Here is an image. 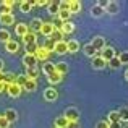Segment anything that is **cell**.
<instances>
[{
  "instance_id": "28",
  "label": "cell",
  "mask_w": 128,
  "mask_h": 128,
  "mask_svg": "<svg viewBox=\"0 0 128 128\" xmlns=\"http://www.w3.org/2000/svg\"><path fill=\"white\" fill-rule=\"evenodd\" d=\"M47 10H49L50 15H58L60 12V6H58V2H49V5H47Z\"/></svg>"
},
{
  "instance_id": "7",
  "label": "cell",
  "mask_w": 128,
  "mask_h": 128,
  "mask_svg": "<svg viewBox=\"0 0 128 128\" xmlns=\"http://www.w3.org/2000/svg\"><path fill=\"white\" fill-rule=\"evenodd\" d=\"M13 5H15L13 0H5V2H2L0 3V15H10Z\"/></svg>"
},
{
  "instance_id": "2",
  "label": "cell",
  "mask_w": 128,
  "mask_h": 128,
  "mask_svg": "<svg viewBox=\"0 0 128 128\" xmlns=\"http://www.w3.org/2000/svg\"><path fill=\"white\" fill-rule=\"evenodd\" d=\"M91 66H92L94 70H104L107 66V62L100 55H96V57H92V58H91Z\"/></svg>"
},
{
  "instance_id": "5",
  "label": "cell",
  "mask_w": 128,
  "mask_h": 128,
  "mask_svg": "<svg viewBox=\"0 0 128 128\" xmlns=\"http://www.w3.org/2000/svg\"><path fill=\"white\" fill-rule=\"evenodd\" d=\"M91 44H92V47L96 49V52H102V50L106 49V39H104L102 36H96Z\"/></svg>"
},
{
  "instance_id": "30",
  "label": "cell",
  "mask_w": 128,
  "mask_h": 128,
  "mask_svg": "<svg viewBox=\"0 0 128 128\" xmlns=\"http://www.w3.org/2000/svg\"><path fill=\"white\" fill-rule=\"evenodd\" d=\"M55 72L60 73V75H65L66 72H68V65H66L65 62H58L55 63Z\"/></svg>"
},
{
  "instance_id": "36",
  "label": "cell",
  "mask_w": 128,
  "mask_h": 128,
  "mask_svg": "<svg viewBox=\"0 0 128 128\" xmlns=\"http://www.w3.org/2000/svg\"><path fill=\"white\" fill-rule=\"evenodd\" d=\"M63 34L60 32V29H54V32H52V36H50V39H52L54 42H60V41H63Z\"/></svg>"
},
{
  "instance_id": "51",
  "label": "cell",
  "mask_w": 128,
  "mask_h": 128,
  "mask_svg": "<svg viewBox=\"0 0 128 128\" xmlns=\"http://www.w3.org/2000/svg\"><path fill=\"white\" fill-rule=\"evenodd\" d=\"M125 80L128 81V68H126V72H125Z\"/></svg>"
},
{
  "instance_id": "24",
  "label": "cell",
  "mask_w": 128,
  "mask_h": 128,
  "mask_svg": "<svg viewBox=\"0 0 128 128\" xmlns=\"http://www.w3.org/2000/svg\"><path fill=\"white\" fill-rule=\"evenodd\" d=\"M104 13H106V10H104L102 6H99L97 3H96V5L92 6V8H91V15H92L94 18H100V16L104 15Z\"/></svg>"
},
{
  "instance_id": "27",
  "label": "cell",
  "mask_w": 128,
  "mask_h": 128,
  "mask_svg": "<svg viewBox=\"0 0 128 128\" xmlns=\"http://www.w3.org/2000/svg\"><path fill=\"white\" fill-rule=\"evenodd\" d=\"M42 72L46 73L47 76H49V75H52V73H55V63H50V62L44 63V66H42Z\"/></svg>"
},
{
  "instance_id": "22",
  "label": "cell",
  "mask_w": 128,
  "mask_h": 128,
  "mask_svg": "<svg viewBox=\"0 0 128 128\" xmlns=\"http://www.w3.org/2000/svg\"><path fill=\"white\" fill-rule=\"evenodd\" d=\"M47 80H49L50 84H58V83L63 80V75H60V73H57V72H55V73H52V75L47 76Z\"/></svg>"
},
{
  "instance_id": "10",
  "label": "cell",
  "mask_w": 128,
  "mask_h": 128,
  "mask_svg": "<svg viewBox=\"0 0 128 128\" xmlns=\"http://www.w3.org/2000/svg\"><path fill=\"white\" fill-rule=\"evenodd\" d=\"M100 57H102L106 62H110L114 57H117V52H115L114 47H106V49L102 50V55H100Z\"/></svg>"
},
{
  "instance_id": "42",
  "label": "cell",
  "mask_w": 128,
  "mask_h": 128,
  "mask_svg": "<svg viewBox=\"0 0 128 128\" xmlns=\"http://www.w3.org/2000/svg\"><path fill=\"white\" fill-rule=\"evenodd\" d=\"M26 80H28V78H26V76L24 75H20L18 76V78H16V84H20V86H24V83H26Z\"/></svg>"
},
{
  "instance_id": "38",
  "label": "cell",
  "mask_w": 128,
  "mask_h": 128,
  "mask_svg": "<svg viewBox=\"0 0 128 128\" xmlns=\"http://www.w3.org/2000/svg\"><path fill=\"white\" fill-rule=\"evenodd\" d=\"M10 39H12V38H10V32L6 31V29H0V42H5L6 44Z\"/></svg>"
},
{
  "instance_id": "8",
  "label": "cell",
  "mask_w": 128,
  "mask_h": 128,
  "mask_svg": "<svg viewBox=\"0 0 128 128\" xmlns=\"http://www.w3.org/2000/svg\"><path fill=\"white\" fill-rule=\"evenodd\" d=\"M15 32H16V36H20V38H24V36L29 32V26L26 24V23H18V24L15 26Z\"/></svg>"
},
{
  "instance_id": "26",
  "label": "cell",
  "mask_w": 128,
  "mask_h": 128,
  "mask_svg": "<svg viewBox=\"0 0 128 128\" xmlns=\"http://www.w3.org/2000/svg\"><path fill=\"white\" fill-rule=\"evenodd\" d=\"M23 42H24V46H28V44H36V42H38V38H36L34 32L29 31L28 34H26L24 38H23Z\"/></svg>"
},
{
  "instance_id": "17",
  "label": "cell",
  "mask_w": 128,
  "mask_h": 128,
  "mask_svg": "<svg viewBox=\"0 0 128 128\" xmlns=\"http://www.w3.org/2000/svg\"><path fill=\"white\" fill-rule=\"evenodd\" d=\"M23 63H24L26 68H31V66H36L38 60H36L34 55H28V54H24V57H23Z\"/></svg>"
},
{
  "instance_id": "40",
  "label": "cell",
  "mask_w": 128,
  "mask_h": 128,
  "mask_svg": "<svg viewBox=\"0 0 128 128\" xmlns=\"http://www.w3.org/2000/svg\"><path fill=\"white\" fill-rule=\"evenodd\" d=\"M117 58H118L120 65H125V63H128V52H122Z\"/></svg>"
},
{
  "instance_id": "41",
  "label": "cell",
  "mask_w": 128,
  "mask_h": 128,
  "mask_svg": "<svg viewBox=\"0 0 128 128\" xmlns=\"http://www.w3.org/2000/svg\"><path fill=\"white\" fill-rule=\"evenodd\" d=\"M54 46H55V42H54L50 38H47V42L44 44V47H46V49L49 50V52H54Z\"/></svg>"
},
{
  "instance_id": "23",
  "label": "cell",
  "mask_w": 128,
  "mask_h": 128,
  "mask_svg": "<svg viewBox=\"0 0 128 128\" xmlns=\"http://www.w3.org/2000/svg\"><path fill=\"white\" fill-rule=\"evenodd\" d=\"M36 88H38V81L36 80H26L24 86H23V89L24 91H29V92H32V91H36Z\"/></svg>"
},
{
  "instance_id": "12",
  "label": "cell",
  "mask_w": 128,
  "mask_h": 128,
  "mask_svg": "<svg viewBox=\"0 0 128 128\" xmlns=\"http://www.w3.org/2000/svg\"><path fill=\"white\" fill-rule=\"evenodd\" d=\"M42 20H39V18H34L31 23H29V31L31 32H41V28H42Z\"/></svg>"
},
{
  "instance_id": "52",
  "label": "cell",
  "mask_w": 128,
  "mask_h": 128,
  "mask_svg": "<svg viewBox=\"0 0 128 128\" xmlns=\"http://www.w3.org/2000/svg\"><path fill=\"white\" fill-rule=\"evenodd\" d=\"M0 117H2V115H0Z\"/></svg>"
},
{
  "instance_id": "29",
  "label": "cell",
  "mask_w": 128,
  "mask_h": 128,
  "mask_svg": "<svg viewBox=\"0 0 128 128\" xmlns=\"http://www.w3.org/2000/svg\"><path fill=\"white\" fill-rule=\"evenodd\" d=\"M70 16H72V13H70L68 10H60V12H58V21L60 23L70 21Z\"/></svg>"
},
{
  "instance_id": "46",
  "label": "cell",
  "mask_w": 128,
  "mask_h": 128,
  "mask_svg": "<svg viewBox=\"0 0 128 128\" xmlns=\"http://www.w3.org/2000/svg\"><path fill=\"white\" fill-rule=\"evenodd\" d=\"M58 6H60V10H68L70 2H58Z\"/></svg>"
},
{
  "instance_id": "44",
  "label": "cell",
  "mask_w": 128,
  "mask_h": 128,
  "mask_svg": "<svg viewBox=\"0 0 128 128\" xmlns=\"http://www.w3.org/2000/svg\"><path fill=\"white\" fill-rule=\"evenodd\" d=\"M32 6H47L49 5V2H46V0H38V2H31Z\"/></svg>"
},
{
  "instance_id": "21",
  "label": "cell",
  "mask_w": 128,
  "mask_h": 128,
  "mask_svg": "<svg viewBox=\"0 0 128 128\" xmlns=\"http://www.w3.org/2000/svg\"><path fill=\"white\" fill-rule=\"evenodd\" d=\"M3 117H5V118L8 120L10 123H12V122H15V120L18 118V114H16V110H15V109H6V110H5V114H3Z\"/></svg>"
},
{
  "instance_id": "34",
  "label": "cell",
  "mask_w": 128,
  "mask_h": 128,
  "mask_svg": "<svg viewBox=\"0 0 128 128\" xmlns=\"http://www.w3.org/2000/svg\"><path fill=\"white\" fill-rule=\"evenodd\" d=\"M120 115V122H126L128 123V107H122L120 110H117Z\"/></svg>"
},
{
  "instance_id": "9",
  "label": "cell",
  "mask_w": 128,
  "mask_h": 128,
  "mask_svg": "<svg viewBox=\"0 0 128 128\" xmlns=\"http://www.w3.org/2000/svg\"><path fill=\"white\" fill-rule=\"evenodd\" d=\"M44 99L49 100V102H54V100L58 99V92H57V89H54V88H49V89H46V92H44Z\"/></svg>"
},
{
  "instance_id": "48",
  "label": "cell",
  "mask_w": 128,
  "mask_h": 128,
  "mask_svg": "<svg viewBox=\"0 0 128 128\" xmlns=\"http://www.w3.org/2000/svg\"><path fill=\"white\" fill-rule=\"evenodd\" d=\"M5 91H6V83L0 81V94H2V92H5Z\"/></svg>"
},
{
  "instance_id": "3",
  "label": "cell",
  "mask_w": 128,
  "mask_h": 128,
  "mask_svg": "<svg viewBox=\"0 0 128 128\" xmlns=\"http://www.w3.org/2000/svg\"><path fill=\"white\" fill-rule=\"evenodd\" d=\"M21 91H23V88L20 84H16V83H10V84H6V92H8V96H12V97H20Z\"/></svg>"
},
{
  "instance_id": "1",
  "label": "cell",
  "mask_w": 128,
  "mask_h": 128,
  "mask_svg": "<svg viewBox=\"0 0 128 128\" xmlns=\"http://www.w3.org/2000/svg\"><path fill=\"white\" fill-rule=\"evenodd\" d=\"M65 117L68 122H78V118H80V110L76 109V107H68V109L65 110Z\"/></svg>"
},
{
  "instance_id": "20",
  "label": "cell",
  "mask_w": 128,
  "mask_h": 128,
  "mask_svg": "<svg viewBox=\"0 0 128 128\" xmlns=\"http://www.w3.org/2000/svg\"><path fill=\"white\" fill-rule=\"evenodd\" d=\"M68 12L72 13H80L81 12V2H78V0H70V6H68Z\"/></svg>"
},
{
  "instance_id": "25",
  "label": "cell",
  "mask_w": 128,
  "mask_h": 128,
  "mask_svg": "<svg viewBox=\"0 0 128 128\" xmlns=\"http://www.w3.org/2000/svg\"><path fill=\"white\" fill-rule=\"evenodd\" d=\"M83 52H84V55H88V57H91V58H92V57H96V49H94L92 47V44H86L84 47H83Z\"/></svg>"
},
{
  "instance_id": "32",
  "label": "cell",
  "mask_w": 128,
  "mask_h": 128,
  "mask_svg": "<svg viewBox=\"0 0 128 128\" xmlns=\"http://www.w3.org/2000/svg\"><path fill=\"white\" fill-rule=\"evenodd\" d=\"M16 78H18V75H15V73H3V83H6V84L16 83Z\"/></svg>"
},
{
  "instance_id": "4",
  "label": "cell",
  "mask_w": 128,
  "mask_h": 128,
  "mask_svg": "<svg viewBox=\"0 0 128 128\" xmlns=\"http://www.w3.org/2000/svg\"><path fill=\"white\" fill-rule=\"evenodd\" d=\"M104 10H106L109 15H117V13L120 12V3L115 2V0H110V2H107V5H106Z\"/></svg>"
},
{
  "instance_id": "16",
  "label": "cell",
  "mask_w": 128,
  "mask_h": 128,
  "mask_svg": "<svg viewBox=\"0 0 128 128\" xmlns=\"http://www.w3.org/2000/svg\"><path fill=\"white\" fill-rule=\"evenodd\" d=\"M0 24H3V26L15 24V16H13V13H10V15H0Z\"/></svg>"
},
{
  "instance_id": "6",
  "label": "cell",
  "mask_w": 128,
  "mask_h": 128,
  "mask_svg": "<svg viewBox=\"0 0 128 128\" xmlns=\"http://www.w3.org/2000/svg\"><path fill=\"white\" fill-rule=\"evenodd\" d=\"M50 54H52V52H49V50H47L44 46H39V49H38V52H36V55H34V57H36V60L46 62V60L50 57Z\"/></svg>"
},
{
  "instance_id": "15",
  "label": "cell",
  "mask_w": 128,
  "mask_h": 128,
  "mask_svg": "<svg viewBox=\"0 0 128 128\" xmlns=\"http://www.w3.org/2000/svg\"><path fill=\"white\" fill-rule=\"evenodd\" d=\"M54 52L58 54V55H63V54L68 52V49H66V41L55 42V46H54Z\"/></svg>"
},
{
  "instance_id": "49",
  "label": "cell",
  "mask_w": 128,
  "mask_h": 128,
  "mask_svg": "<svg viewBox=\"0 0 128 128\" xmlns=\"http://www.w3.org/2000/svg\"><path fill=\"white\" fill-rule=\"evenodd\" d=\"M109 128H122V125H120V122H117V123H109Z\"/></svg>"
},
{
  "instance_id": "39",
  "label": "cell",
  "mask_w": 128,
  "mask_h": 128,
  "mask_svg": "<svg viewBox=\"0 0 128 128\" xmlns=\"http://www.w3.org/2000/svg\"><path fill=\"white\" fill-rule=\"evenodd\" d=\"M107 65L110 66V68H114V70H117V68H120V62H118V58H117V57H114L112 60H110V62H107Z\"/></svg>"
},
{
  "instance_id": "47",
  "label": "cell",
  "mask_w": 128,
  "mask_h": 128,
  "mask_svg": "<svg viewBox=\"0 0 128 128\" xmlns=\"http://www.w3.org/2000/svg\"><path fill=\"white\" fill-rule=\"evenodd\" d=\"M66 128H80V123L78 122H68Z\"/></svg>"
},
{
  "instance_id": "14",
  "label": "cell",
  "mask_w": 128,
  "mask_h": 128,
  "mask_svg": "<svg viewBox=\"0 0 128 128\" xmlns=\"http://www.w3.org/2000/svg\"><path fill=\"white\" fill-rule=\"evenodd\" d=\"M54 23H42V28H41V34L46 36V38H50L54 32Z\"/></svg>"
},
{
  "instance_id": "13",
  "label": "cell",
  "mask_w": 128,
  "mask_h": 128,
  "mask_svg": "<svg viewBox=\"0 0 128 128\" xmlns=\"http://www.w3.org/2000/svg\"><path fill=\"white\" fill-rule=\"evenodd\" d=\"M5 50H6V52H10V54H16L20 50V44L16 42L15 39H10V41L5 44Z\"/></svg>"
},
{
  "instance_id": "11",
  "label": "cell",
  "mask_w": 128,
  "mask_h": 128,
  "mask_svg": "<svg viewBox=\"0 0 128 128\" xmlns=\"http://www.w3.org/2000/svg\"><path fill=\"white\" fill-rule=\"evenodd\" d=\"M60 32L62 34H72L73 31H75V24H73L72 21H65V23H62L60 24Z\"/></svg>"
},
{
  "instance_id": "19",
  "label": "cell",
  "mask_w": 128,
  "mask_h": 128,
  "mask_svg": "<svg viewBox=\"0 0 128 128\" xmlns=\"http://www.w3.org/2000/svg\"><path fill=\"white\" fill-rule=\"evenodd\" d=\"M66 49H68L70 54H75V52H80V42L76 39H70L66 42Z\"/></svg>"
},
{
  "instance_id": "45",
  "label": "cell",
  "mask_w": 128,
  "mask_h": 128,
  "mask_svg": "<svg viewBox=\"0 0 128 128\" xmlns=\"http://www.w3.org/2000/svg\"><path fill=\"white\" fill-rule=\"evenodd\" d=\"M96 128H109V122H106V120H100V122H97Z\"/></svg>"
},
{
  "instance_id": "31",
  "label": "cell",
  "mask_w": 128,
  "mask_h": 128,
  "mask_svg": "<svg viewBox=\"0 0 128 128\" xmlns=\"http://www.w3.org/2000/svg\"><path fill=\"white\" fill-rule=\"evenodd\" d=\"M107 122L109 123H117L120 122V115L117 110H112V112H109V115H107Z\"/></svg>"
},
{
  "instance_id": "43",
  "label": "cell",
  "mask_w": 128,
  "mask_h": 128,
  "mask_svg": "<svg viewBox=\"0 0 128 128\" xmlns=\"http://www.w3.org/2000/svg\"><path fill=\"white\" fill-rule=\"evenodd\" d=\"M8 126H10V122L2 115V117H0V128H8Z\"/></svg>"
},
{
  "instance_id": "37",
  "label": "cell",
  "mask_w": 128,
  "mask_h": 128,
  "mask_svg": "<svg viewBox=\"0 0 128 128\" xmlns=\"http://www.w3.org/2000/svg\"><path fill=\"white\" fill-rule=\"evenodd\" d=\"M31 8H32L31 2H20V10H21L23 13H29Z\"/></svg>"
},
{
  "instance_id": "35",
  "label": "cell",
  "mask_w": 128,
  "mask_h": 128,
  "mask_svg": "<svg viewBox=\"0 0 128 128\" xmlns=\"http://www.w3.org/2000/svg\"><path fill=\"white\" fill-rule=\"evenodd\" d=\"M66 125H68V120L65 117H58L55 120V128H66Z\"/></svg>"
},
{
  "instance_id": "50",
  "label": "cell",
  "mask_w": 128,
  "mask_h": 128,
  "mask_svg": "<svg viewBox=\"0 0 128 128\" xmlns=\"http://www.w3.org/2000/svg\"><path fill=\"white\" fill-rule=\"evenodd\" d=\"M3 65H5V63H3V60H2V58H0V73H2V72H3Z\"/></svg>"
},
{
  "instance_id": "18",
  "label": "cell",
  "mask_w": 128,
  "mask_h": 128,
  "mask_svg": "<svg viewBox=\"0 0 128 128\" xmlns=\"http://www.w3.org/2000/svg\"><path fill=\"white\" fill-rule=\"evenodd\" d=\"M26 78L28 80H36L38 81V76H39V68L38 66H31V68H26Z\"/></svg>"
},
{
  "instance_id": "53",
  "label": "cell",
  "mask_w": 128,
  "mask_h": 128,
  "mask_svg": "<svg viewBox=\"0 0 128 128\" xmlns=\"http://www.w3.org/2000/svg\"><path fill=\"white\" fill-rule=\"evenodd\" d=\"M126 128H128V126H126Z\"/></svg>"
},
{
  "instance_id": "33",
  "label": "cell",
  "mask_w": 128,
  "mask_h": 128,
  "mask_svg": "<svg viewBox=\"0 0 128 128\" xmlns=\"http://www.w3.org/2000/svg\"><path fill=\"white\" fill-rule=\"evenodd\" d=\"M38 49H39L38 42H36V44H28V46H26V54H28V55H36Z\"/></svg>"
}]
</instances>
